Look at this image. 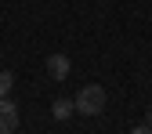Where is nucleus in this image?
<instances>
[{
  "label": "nucleus",
  "mask_w": 152,
  "mask_h": 134,
  "mask_svg": "<svg viewBox=\"0 0 152 134\" xmlns=\"http://www.w3.org/2000/svg\"><path fill=\"white\" fill-rule=\"evenodd\" d=\"M76 112L80 116H98V112H105V87H98V83H87L83 91H76Z\"/></svg>",
  "instance_id": "f257e3e1"
},
{
  "label": "nucleus",
  "mask_w": 152,
  "mask_h": 134,
  "mask_svg": "<svg viewBox=\"0 0 152 134\" xmlns=\"http://www.w3.org/2000/svg\"><path fill=\"white\" fill-rule=\"evenodd\" d=\"M148 127H152V109H148Z\"/></svg>",
  "instance_id": "0eeeda50"
},
{
  "label": "nucleus",
  "mask_w": 152,
  "mask_h": 134,
  "mask_svg": "<svg viewBox=\"0 0 152 134\" xmlns=\"http://www.w3.org/2000/svg\"><path fill=\"white\" fill-rule=\"evenodd\" d=\"M130 134H152V127H148V123H141V127H134Z\"/></svg>",
  "instance_id": "423d86ee"
},
{
  "label": "nucleus",
  "mask_w": 152,
  "mask_h": 134,
  "mask_svg": "<svg viewBox=\"0 0 152 134\" xmlns=\"http://www.w3.org/2000/svg\"><path fill=\"white\" fill-rule=\"evenodd\" d=\"M51 112H54V120H69L72 112H76V102L72 98H58V102L51 105Z\"/></svg>",
  "instance_id": "20e7f679"
},
{
  "label": "nucleus",
  "mask_w": 152,
  "mask_h": 134,
  "mask_svg": "<svg viewBox=\"0 0 152 134\" xmlns=\"http://www.w3.org/2000/svg\"><path fill=\"white\" fill-rule=\"evenodd\" d=\"M11 87H15V72L0 69V98H7V94H11Z\"/></svg>",
  "instance_id": "39448f33"
},
{
  "label": "nucleus",
  "mask_w": 152,
  "mask_h": 134,
  "mask_svg": "<svg viewBox=\"0 0 152 134\" xmlns=\"http://www.w3.org/2000/svg\"><path fill=\"white\" fill-rule=\"evenodd\" d=\"M18 130V105L11 98H0V134H15Z\"/></svg>",
  "instance_id": "f03ea898"
},
{
  "label": "nucleus",
  "mask_w": 152,
  "mask_h": 134,
  "mask_svg": "<svg viewBox=\"0 0 152 134\" xmlns=\"http://www.w3.org/2000/svg\"><path fill=\"white\" fill-rule=\"evenodd\" d=\"M69 58H65V54H47V76H51V80H65V76H69Z\"/></svg>",
  "instance_id": "7ed1b4c3"
}]
</instances>
